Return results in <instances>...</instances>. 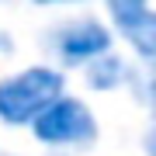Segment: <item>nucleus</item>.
<instances>
[{
	"label": "nucleus",
	"instance_id": "nucleus-1",
	"mask_svg": "<svg viewBox=\"0 0 156 156\" xmlns=\"http://www.w3.org/2000/svg\"><path fill=\"white\" fill-rule=\"evenodd\" d=\"M66 94V73L49 62H35L0 80V122L24 128L38 118L56 97Z\"/></svg>",
	"mask_w": 156,
	"mask_h": 156
},
{
	"label": "nucleus",
	"instance_id": "nucleus-2",
	"mask_svg": "<svg viewBox=\"0 0 156 156\" xmlns=\"http://www.w3.org/2000/svg\"><path fill=\"white\" fill-rule=\"evenodd\" d=\"M31 135L49 149H87L97 142V118L87 101L62 94L28 125Z\"/></svg>",
	"mask_w": 156,
	"mask_h": 156
},
{
	"label": "nucleus",
	"instance_id": "nucleus-3",
	"mask_svg": "<svg viewBox=\"0 0 156 156\" xmlns=\"http://www.w3.org/2000/svg\"><path fill=\"white\" fill-rule=\"evenodd\" d=\"M115 31L97 17H69L45 31V49L59 66H87L90 59L111 52Z\"/></svg>",
	"mask_w": 156,
	"mask_h": 156
},
{
	"label": "nucleus",
	"instance_id": "nucleus-4",
	"mask_svg": "<svg viewBox=\"0 0 156 156\" xmlns=\"http://www.w3.org/2000/svg\"><path fill=\"white\" fill-rule=\"evenodd\" d=\"M128 76H132V62L125 56H118V52H104V56L90 59L83 66V80L90 90H97V94H111V90H122L128 87Z\"/></svg>",
	"mask_w": 156,
	"mask_h": 156
},
{
	"label": "nucleus",
	"instance_id": "nucleus-5",
	"mask_svg": "<svg viewBox=\"0 0 156 156\" xmlns=\"http://www.w3.org/2000/svg\"><path fill=\"white\" fill-rule=\"evenodd\" d=\"M115 31L125 38V45L135 52L139 62H156V11H153V4Z\"/></svg>",
	"mask_w": 156,
	"mask_h": 156
},
{
	"label": "nucleus",
	"instance_id": "nucleus-6",
	"mask_svg": "<svg viewBox=\"0 0 156 156\" xmlns=\"http://www.w3.org/2000/svg\"><path fill=\"white\" fill-rule=\"evenodd\" d=\"M128 90L146 111L156 115V62H135L128 76Z\"/></svg>",
	"mask_w": 156,
	"mask_h": 156
},
{
	"label": "nucleus",
	"instance_id": "nucleus-7",
	"mask_svg": "<svg viewBox=\"0 0 156 156\" xmlns=\"http://www.w3.org/2000/svg\"><path fill=\"white\" fill-rule=\"evenodd\" d=\"M108 7V17H111V31L122 28L125 21H132L135 14H142L146 7H149V0H104Z\"/></svg>",
	"mask_w": 156,
	"mask_h": 156
},
{
	"label": "nucleus",
	"instance_id": "nucleus-8",
	"mask_svg": "<svg viewBox=\"0 0 156 156\" xmlns=\"http://www.w3.org/2000/svg\"><path fill=\"white\" fill-rule=\"evenodd\" d=\"M142 153H146V156H156V115H153L149 128L142 132Z\"/></svg>",
	"mask_w": 156,
	"mask_h": 156
},
{
	"label": "nucleus",
	"instance_id": "nucleus-9",
	"mask_svg": "<svg viewBox=\"0 0 156 156\" xmlns=\"http://www.w3.org/2000/svg\"><path fill=\"white\" fill-rule=\"evenodd\" d=\"M31 4H45L49 7V4H80V0H31Z\"/></svg>",
	"mask_w": 156,
	"mask_h": 156
}]
</instances>
